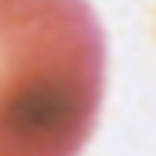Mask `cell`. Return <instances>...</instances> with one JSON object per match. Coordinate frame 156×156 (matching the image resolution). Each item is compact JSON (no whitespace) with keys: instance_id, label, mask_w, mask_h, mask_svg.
<instances>
[{"instance_id":"6da1fadb","label":"cell","mask_w":156,"mask_h":156,"mask_svg":"<svg viewBox=\"0 0 156 156\" xmlns=\"http://www.w3.org/2000/svg\"><path fill=\"white\" fill-rule=\"evenodd\" d=\"M103 81L106 42L87 0H0V156H78Z\"/></svg>"}]
</instances>
